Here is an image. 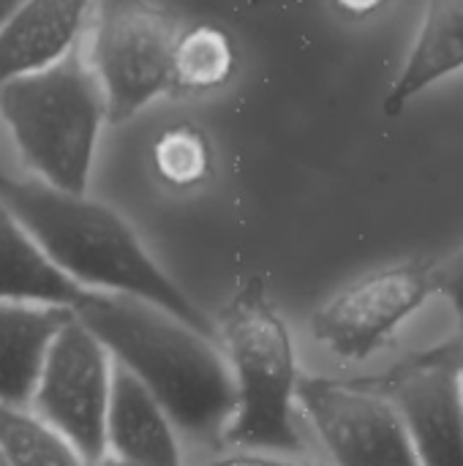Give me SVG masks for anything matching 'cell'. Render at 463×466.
<instances>
[{
	"label": "cell",
	"instance_id": "1",
	"mask_svg": "<svg viewBox=\"0 0 463 466\" xmlns=\"http://www.w3.org/2000/svg\"><path fill=\"white\" fill-rule=\"evenodd\" d=\"M74 314L139 377L177 431L221 442L237 399L229 363L210 336L156 303L117 292L96 289Z\"/></svg>",
	"mask_w": 463,
	"mask_h": 466
},
{
	"label": "cell",
	"instance_id": "2",
	"mask_svg": "<svg viewBox=\"0 0 463 466\" xmlns=\"http://www.w3.org/2000/svg\"><path fill=\"white\" fill-rule=\"evenodd\" d=\"M0 199L41 251L76 284L156 303L199 333L216 336L205 311L158 268L128 221L112 208L44 180L11 177L3 169Z\"/></svg>",
	"mask_w": 463,
	"mask_h": 466
},
{
	"label": "cell",
	"instance_id": "3",
	"mask_svg": "<svg viewBox=\"0 0 463 466\" xmlns=\"http://www.w3.org/2000/svg\"><path fill=\"white\" fill-rule=\"evenodd\" d=\"M0 117L44 183L87 191L106 101L79 41L55 63L0 82Z\"/></svg>",
	"mask_w": 463,
	"mask_h": 466
},
{
	"label": "cell",
	"instance_id": "4",
	"mask_svg": "<svg viewBox=\"0 0 463 466\" xmlns=\"http://www.w3.org/2000/svg\"><path fill=\"white\" fill-rule=\"evenodd\" d=\"M221 339L237 399L221 442L243 451L300 453L303 445L292 412L297 385L295 347L262 279H248L226 303Z\"/></svg>",
	"mask_w": 463,
	"mask_h": 466
},
{
	"label": "cell",
	"instance_id": "5",
	"mask_svg": "<svg viewBox=\"0 0 463 466\" xmlns=\"http://www.w3.org/2000/svg\"><path fill=\"white\" fill-rule=\"evenodd\" d=\"M177 16L150 0H101L93 19L90 66L101 82L106 120L126 123L175 90Z\"/></svg>",
	"mask_w": 463,
	"mask_h": 466
},
{
	"label": "cell",
	"instance_id": "6",
	"mask_svg": "<svg viewBox=\"0 0 463 466\" xmlns=\"http://www.w3.org/2000/svg\"><path fill=\"white\" fill-rule=\"evenodd\" d=\"M109 388L112 355L74 314L57 330L30 401L68 440L82 464H96L106 456Z\"/></svg>",
	"mask_w": 463,
	"mask_h": 466
},
{
	"label": "cell",
	"instance_id": "7",
	"mask_svg": "<svg viewBox=\"0 0 463 466\" xmlns=\"http://www.w3.org/2000/svg\"><path fill=\"white\" fill-rule=\"evenodd\" d=\"M434 295V262L409 259L360 276L311 314V333L344 360H366Z\"/></svg>",
	"mask_w": 463,
	"mask_h": 466
},
{
	"label": "cell",
	"instance_id": "8",
	"mask_svg": "<svg viewBox=\"0 0 463 466\" xmlns=\"http://www.w3.org/2000/svg\"><path fill=\"white\" fill-rule=\"evenodd\" d=\"M295 401L311 418L330 456L344 466H418L396 407L360 382L297 377Z\"/></svg>",
	"mask_w": 463,
	"mask_h": 466
},
{
	"label": "cell",
	"instance_id": "9",
	"mask_svg": "<svg viewBox=\"0 0 463 466\" xmlns=\"http://www.w3.org/2000/svg\"><path fill=\"white\" fill-rule=\"evenodd\" d=\"M355 382L377 390L396 407L420 464L463 466V388L458 371L407 358L379 377Z\"/></svg>",
	"mask_w": 463,
	"mask_h": 466
},
{
	"label": "cell",
	"instance_id": "10",
	"mask_svg": "<svg viewBox=\"0 0 463 466\" xmlns=\"http://www.w3.org/2000/svg\"><path fill=\"white\" fill-rule=\"evenodd\" d=\"M106 451L123 464L175 466L180 461L169 415L139 377L115 358L106 407Z\"/></svg>",
	"mask_w": 463,
	"mask_h": 466
},
{
	"label": "cell",
	"instance_id": "11",
	"mask_svg": "<svg viewBox=\"0 0 463 466\" xmlns=\"http://www.w3.org/2000/svg\"><path fill=\"white\" fill-rule=\"evenodd\" d=\"M90 0H22L0 25V82L63 57L82 33Z\"/></svg>",
	"mask_w": 463,
	"mask_h": 466
},
{
	"label": "cell",
	"instance_id": "12",
	"mask_svg": "<svg viewBox=\"0 0 463 466\" xmlns=\"http://www.w3.org/2000/svg\"><path fill=\"white\" fill-rule=\"evenodd\" d=\"M74 309L0 300V401L22 404L33 399L38 374L57 330Z\"/></svg>",
	"mask_w": 463,
	"mask_h": 466
},
{
	"label": "cell",
	"instance_id": "13",
	"mask_svg": "<svg viewBox=\"0 0 463 466\" xmlns=\"http://www.w3.org/2000/svg\"><path fill=\"white\" fill-rule=\"evenodd\" d=\"M96 289L68 279L0 199V300L79 309Z\"/></svg>",
	"mask_w": 463,
	"mask_h": 466
},
{
	"label": "cell",
	"instance_id": "14",
	"mask_svg": "<svg viewBox=\"0 0 463 466\" xmlns=\"http://www.w3.org/2000/svg\"><path fill=\"white\" fill-rule=\"evenodd\" d=\"M458 68H463V0H428L415 49L385 96V115H401L418 93Z\"/></svg>",
	"mask_w": 463,
	"mask_h": 466
},
{
	"label": "cell",
	"instance_id": "15",
	"mask_svg": "<svg viewBox=\"0 0 463 466\" xmlns=\"http://www.w3.org/2000/svg\"><path fill=\"white\" fill-rule=\"evenodd\" d=\"M237 68L232 35L218 25H194L180 30L175 44V90L213 93L224 87Z\"/></svg>",
	"mask_w": 463,
	"mask_h": 466
},
{
	"label": "cell",
	"instance_id": "16",
	"mask_svg": "<svg viewBox=\"0 0 463 466\" xmlns=\"http://www.w3.org/2000/svg\"><path fill=\"white\" fill-rule=\"evenodd\" d=\"M0 453L5 464L68 466L82 464L68 440L38 412L0 401Z\"/></svg>",
	"mask_w": 463,
	"mask_h": 466
},
{
	"label": "cell",
	"instance_id": "17",
	"mask_svg": "<svg viewBox=\"0 0 463 466\" xmlns=\"http://www.w3.org/2000/svg\"><path fill=\"white\" fill-rule=\"evenodd\" d=\"M156 175L172 188H194L210 177L213 147L202 128L191 123H177L161 131L153 145Z\"/></svg>",
	"mask_w": 463,
	"mask_h": 466
},
{
	"label": "cell",
	"instance_id": "18",
	"mask_svg": "<svg viewBox=\"0 0 463 466\" xmlns=\"http://www.w3.org/2000/svg\"><path fill=\"white\" fill-rule=\"evenodd\" d=\"M434 295L450 300L458 314V328H463V248L445 265H434Z\"/></svg>",
	"mask_w": 463,
	"mask_h": 466
},
{
	"label": "cell",
	"instance_id": "19",
	"mask_svg": "<svg viewBox=\"0 0 463 466\" xmlns=\"http://www.w3.org/2000/svg\"><path fill=\"white\" fill-rule=\"evenodd\" d=\"M409 358L420 360V363H434V366H445V369H453L463 377V328L456 339H448L437 347H428V350H420V352H412Z\"/></svg>",
	"mask_w": 463,
	"mask_h": 466
},
{
	"label": "cell",
	"instance_id": "20",
	"mask_svg": "<svg viewBox=\"0 0 463 466\" xmlns=\"http://www.w3.org/2000/svg\"><path fill=\"white\" fill-rule=\"evenodd\" d=\"M385 3L388 0H333V5L349 19H366V16L377 14Z\"/></svg>",
	"mask_w": 463,
	"mask_h": 466
},
{
	"label": "cell",
	"instance_id": "21",
	"mask_svg": "<svg viewBox=\"0 0 463 466\" xmlns=\"http://www.w3.org/2000/svg\"><path fill=\"white\" fill-rule=\"evenodd\" d=\"M19 3H22V0H0V25L14 14V8H16Z\"/></svg>",
	"mask_w": 463,
	"mask_h": 466
},
{
	"label": "cell",
	"instance_id": "22",
	"mask_svg": "<svg viewBox=\"0 0 463 466\" xmlns=\"http://www.w3.org/2000/svg\"><path fill=\"white\" fill-rule=\"evenodd\" d=\"M0 464H5V461H3V453H0Z\"/></svg>",
	"mask_w": 463,
	"mask_h": 466
}]
</instances>
